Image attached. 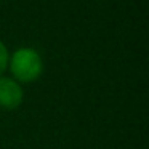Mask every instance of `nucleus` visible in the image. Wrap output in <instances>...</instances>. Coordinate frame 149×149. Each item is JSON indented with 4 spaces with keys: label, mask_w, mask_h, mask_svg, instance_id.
Instances as JSON below:
<instances>
[{
    "label": "nucleus",
    "mask_w": 149,
    "mask_h": 149,
    "mask_svg": "<svg viewBox=\"0 0 149 149\" xmlns=\"http://www.w3.org/2000/svg\"><path fill=\"white\" fill-rule=\"evenodd\" d=\"M8 69L19 85L32 84L39 80L43 72V59L37 50L31 47H23L13 52L8 59Z\"/></svg>",
    "instance_id": "f257e3e1"
},
{
    "label": "nucleus",
    "mask_w": 149,
    "mask_h": 149,
    "mask_svg": "<svg viewBox=\"0 0 149 149\" xmlns=\"http://www.w3.org/2000/svg\"><path fill=\"white\" fill-rule=\"evenodd\" d=\"M24 90L15 79L0 77V107L5 111H15L23 104Z\"/></svg>",
    "instance_id": "f03ea898"
},
{
    "label": "nucleus",
    "mask_w": 149,
    "mask_h": 149,
    "mask_svg": "<svg viewBox=\"0 0 149 149\" xmlns=\"http://www.w3.org/2000/svg\"><path fill=\"white\" fill-rule=\"evenodd\" d=\"M8 59H10L8 48H7V45L0 40V77H2L3 72L8 69Z\"/></svg>",
    "instance_id": "7ed1b4c3"
}]
</instances>
